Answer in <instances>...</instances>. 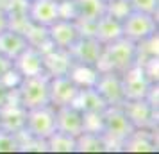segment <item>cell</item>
I'll return each mask as SVG.
<instances>
[{
  "label": "cell",
  "mask_w": 159,
  "mask_h": 154,
  "mask_svg": "<svg viewBox=\"0 0 159 154\" xmlns=\"http://www.w3.org/2000/svg\"><path fill=\"white\" fill-rule=\"evenodd\" d=\"M136 63H138V43L122 36L115 41H111V43L104 45L100 59L97 63V68L100 72L113 70V72L122 73Z\"/></svg>",
  "instance_id": "1"
},
{
  "label": "cell",
  "mask_w": 159,
  "mask_h": 154,
  "mask_svg": "<svg viewBox=\"0 0 159 154\" xmlns=\"http://www.w3.org/2000/svg\"><path fill=\"white\" fill-rule=\"evenodd\" d=\"M134 125L122 110V106H107L104 111V129L102 136L106 142V151H122L125 140L134 133Z\"/></svg>",
  "instance_id": "2"
},
{
  "label": "cell",
  "mask_w": 159,
  "mask_h": 154,
  "mask_svg": "<svg viewBox=\"0 0 159 154\" xmlns=\"http://www.w3.org/2000/svg\"><path fill=\"white\" fill-rule=\"evenodd\" d=\"M50 77L47 73L39 75H27L22 77V81L16 88V99L25 110L39 108L50 104V90H48Z\"/></svg>",
  "instance_id": "3"
},
{
  "label": "cell",
  "mask_w": 159,
  "mask_h": 154,
  "mask_svg": "<svg viewBox=\"0 0 159 154\" xmlns=\"http://www.w3.org/2000/svg\"><path fill=\"white\" fill-rule=\"evenodd\" d=\"M157 30L159 23L156 15L130 11L122 20V36L134 43H141L145 40L152 38L154 34H157Z\"/></svg>",
  "instance_id": "4"
},
{
  "label": "cell",
  "mask_w": 159,
  "mask_h": 154,
  "mask_svg": "<svg viewBox=\"0 0 159 154\" xmlns=\"http://www.w3.org/2000/svg\"><path fill=\"white\" fill-rule=\"evenodd\" d=\"M122 75V88H123V97L125 100H136V99H145L150 86L154 81L150 75L147 73L145 66L141 63H136L130 68H127L125 72L120 73Z\"/></svg>",
  "instance_id": "5"
},
{
  "label": "cell",
  "mask_w": 159,
  "mask_h": 154,
  "mask_svg": "<svg viewBox=\"0 0 159 154\" xmlns=\"http://www.w3.org/2000/svg\"><path fill=\"white\" fill-rule=\"evenodd\" d=\"M30 136L47 140L52 133L56 131V108L47 104L39 108L27 110L25 115V129Z\"/></svg>",
  "instance_id": "6"
},
{
  "label": "cell",
  "mask_w": 159,
  "mask_h": 154,
  "mask_svg": "<svg viewBox=\"0 0 159 154\" xmlns=\"http://www.w3.org/2000/svg\"><path fill=\"white\" fill-rule=\"evenodd\" d=\"M122 110L129 117L132 125L136 129H152L157 131V108L152 106L147 99H136V100H123Z\"/></svg>",
  "instance_id": "7"
},
{
  "label": "cell",
  "mask_w": 159,
  "mask_h": 154,
  "mask_svg": "<svg viewBox=\"0 0 159 154\" xmlns=\"http://www.w3.org/2000/svg\"><path fill=\"white\" fill-rule=\"evenodd\" d=\"M95 90L102 95L107 106H122L125 100L122 88V75L113 70H98V77L95 82Z\"/></svg>",
  "instance_id": "8"
},
{
  "label": "cell",
  "mask_w": 159,
  "mask_h": 154,
  "mask_svg": "<svg viewBox=\"0 0 159 154\" xmlns=\"http://www.w3.org/2000/svg\"><path fill=\"white\" fill-rule=\"evenodd\" d=\"M104 45L95 36H80L75 43L68 49V54L75 65H89L97 66L100 59Z\"/></svg>",
  "instance_id": "9"
},
{
  "label": "cell",
  "mask_w": 159,
  "mask_h": 154,
  "mask_svg": "<svg viewBox=\"0 0 159 154\" xmlns=\"http://www.w3.org/2000/svg\"><path fill=\"white\" fill-rule=\"evenodd\" d=\"M47 29H48V38H50L52 47L65 49V50H68V49L82 36L75 20L59 18V20H56L52 25H48Z\"/></svg>",
  "instance_id": "10"
},
{
  "label": "cell",
  "mask_w": 159,
  "mask_h": 154,
  "mask_svg": "<svg viewBox=\"0 0 159 154\" xmlns=\"http://www.w3.org/2000/svg\"><path fill=\"white\" fill-rule=\"evenodd\" d=\"M48 90H50V106H54V108L73 104L75 97L79 93V86L70 79V75L50 77Z\"/></svg>",
  "instance_id": "11"
},
{
  "label": "cell",
  "mask_w": 159,
  "mask_h": 154,
  "mask_svg": "<svg viewBox=\"0 0 159 154\" xmlns=\"http://www.w3.org/2000/svg\"><path fill=\"white\" fill-rule=\"evenodd\" d=\"M25 115H27V110L18 102L16 90H15V93L9 99V102L0 108V129L15 133V134L23 131L25 129Z\"/></svg>",
  "instance_id": "12"
},
{
  "label": "cell",
  "mask_w": 159,
  "mask_h": 154,
  "mask_svg": "<svg viewBox=\"0 0 159 154\" xmlns=\"http://www.w3.org/2000/svg\"><path fill=\"white\" fill-rule=\"evenodd\" d=\"M27 18L36 25L48 27L59 20V2L57 0H30L27 7Z\"/></svg>",
  "instance_id": "13"
},
{
  "label": "cell",
  "mask_w": 159,
  "mask_h": 154,
  "mask_svg": "<svg viewBox=\"0 0 159 154\" xmlns=\"http://www.w3.org/2000/svg\"><path fill=\"white\" fill-rule=\"evenodd\" d=\"M13 66L22 73V77L45 73L43 52L39 50V49H36V47H32V45H27V47L13 59Z\"/></svg>",
  "instance_id": "14"
},
{
  "label": "cell",
  "mask_w": 159,
  "mask_h": 154,
  "mask_svg": "<svg viewBox=\"0 0 159 154\" xmlns=\"http://www.w3.org/2000/svg\"><path fill=\"white\" fill-rule=\"evenodd\" d=\"M56 131H63L72 134V136H79L84 131L82 111L79 108H75L73 104L56 108Z\"/></svg>",
  "instance_id": "15"
},
{
  "label": "cell",
  "mask_w": 159,
  "mask_h": 154,
  "mask_svg": "<svg viewBox=\"0 0 159 154\" xmlns=\"http://www.w3.org/2000/svg\"><path fill=\"white\" fill-rule=\"evenodd\" d=\"M72 65H73V61L70 58L68 50H65V49L50 47V49H47L43 52V66H45V73L48 77L68 75Z\"/></svg>",
  "instance_id": "16"
},
{
  "label": "cell",
  "mask_w": 159,
  "mask_h": 154,
  "mask_svg": "<svg viewBox=\"0 0 159 154\" xmlns=\"http://www.w3.org/2000/svg\"><path fill=\"white\" fill-rule=\"evenodd\" d=\"M156 133L152 129H134V133L125 140L122 151L129 152H154L157 151V142H156Z\"/></svg>",
  "instance_id": "17"
},
{
  "label": "cell",
  "mask_w": 159,
  "mask_h": 154,
  "mask_svg": "<svg viewBox=\"0 0 159 154\" xmlns=\"http://www.w3.org/2000/svg\"><path fill=\"white\" fill-rule=\"evenodd\" d=\"M93 36L97 38L102 45L111 43V41H115L118 38H122V22L104 13V15L95 22Z\"/></svg>",
  "instance_id": "18"
},
{
  "label": "cell",
  "mask_w": 159,
  "mask_h": 154,
  "mask_svg": "<svg viewBox=\"0 0 159 154\" xmlns=\"http://www.w3.org/2000/svg\"><path fill=\"white\" fill-rule=\"evenodd\" d=\"M27 40L22 32L13 29H6L0 32V54L9 58L11 61L27 47Z\"/></svg>",
  "instance_id": "19"
},
{
  "label": "cell",
  "mask_w": 159,
  "mask_h": 154,
  "mask_svg": "<svg viewBox=\"0 0 159 154\" xmlns=\"http://www.w3.org/2000/svg\"><path fill=\"white\" fill-rule=\"evenodd\" d=\"M75 7V20L80 22H97L106 13L104 0H72Z\"/></svg>",
  "instance_id": "20"
},
{
  "label": "cell",
  "mask_w": 159,
  "mask_h": 154,
  "mask_svg": "<svg viewBox=\"0 0 159 154\" xmlns=\"http://www.w3.org/2000/svg\"><path fill=\"white\" fill-rule=\"evenodd\" d=\"M75 108L80 111H106L107 104L102 99V95L95 90V86H88V88H79V93L75 97Z\"/></svg>",
  "instance_id": "21"
},
{
  "label": "cell",
  "mask_w": 159,
  "mask_h": 154,
  "mask_svg": "<svg viewBox=\"0 0 159 154\" xmlns=\"http://www.w3.org/2000/svg\"><path fill=\"white\" fill-rule=\"evenodd\" d=\"M106 142L102 133H88L82 131L75 136V152H104Z\"/></svg>",
  "instance_id": "22"
},
{
  "label": "cell",
  "mask_w": 159,
  "mask_h": 154,
  "mask_svg": "<svg viewBox=\"0 0 159 154\" xmlns=\"http://www.w3.org/2000/svg\"><path fill=\"white\" fill-rule=\"evenodd\" d=\"M68 75L79 88H88V86H95L97 77H98V68L89 65H75L73 63Z\"/></svg>",
  "instance_id": "23"
},
{
  "label": "cell",
  "mask_w": 159,
  "mask_h": 154,
  "mask_svg": "<svg viewBox=\"0 0 159 154\" xmlns=\"http://www.w3.org/2000/svg\"><path fill=\"white\" fill-rule=\"evenodd\" d=\"M48 152H75V136L63 131H54L45 140Z\"/></svg>",
  "instance_id": "24"
},
{
  "label": "cell",
  "mask_w": 159,
  "mask_h": 154,
  "mask_svg": "<svg viewBox=\"0 0 159 154\" xmlns=\"http://www.w3.org/2000/svg\"><path fill=\"white\" fill-rule=\"evenodd\" d=\"M82 127L88 133H102L104 111H82Z\"/></svg>",
  "instance_id": "25"
},
{
  "label": "cell",
  "mask_w": 159,
  "mask_h": 154,
  "mask_svg": "<svg viewBox=\"0 0 159 154\" xmlns=\"http://www.w3.org/2000/svg\"><path fill=\"white\" fill-rule=\"evenodd\" d=\"M130 11L132 9H130L127 0H111V2H106V15L113 16L116 20H120V22L129 15Z\"/></svg>",
  "instance_id": "26"
},
{
  "label": "cell",
  "mask_w": 159,
  "mask_h": 154,
  "mask_svg": "<svg viewBox=\"0 0 159 154\" xmlns=\"http://www.w3.org/2000/svg\"><path fill=\"white\" fill-rule=\"evenodd\" d=\"M132 11H139V13H148V15L157 16L159 11V0H127Z\"/></svg>",
  "instance_id": "27"
},
{
  "label": "cell",
  "mask_w": 159,
  "mask_h": 154,
  "mask_svg": "<svg viewBox=\"0 0 159 154\" xmlns=\"http://www.w3.org/2000/svg\"><path fill=\"white\" fill-rule=\"evenodd\" d=\"M0 152H18V138L15 133L0 129Z\"/></svg>",
  "instance_id": "28"
},
{
  "label": "cell",
  "mask_w": 159,
  "mask_h": 154,
  "mask_svg": "<svg viewBox=\"0 0 159 154\" xmlns=\"http://www.w3.org/2000/svg\"><path fill=\"white\" fill-rule=\"evenodd\" d=\"M0 81L4 82L9 90H16L18 88V84H20V81H22V73L13 66V68H9L7 72L0 77Z\"/></svg>",
  "instance_id": "29"
},
{
  "label": "cell",
  "mask_w": 159,
  "mask_h": 154,
  "mask_svg": "<svg viewBox=\"0 0 159 154\" xmlns=\"http://www.w3.org/2000/svg\"><path fill=\"white\" fill-rule=\"evenodd\" d=\"M13 93H15V90H9L4 82L0 81V108L9 102V99L13 97Z\"/></svg>",
  "instance_id": "30"
},
{
  "label": "cell",
  "mask_w": 159,
  "mask_h": 154,
  "mask_svg": "<svg viewBox=\"0 0 159 154\" xmlns=\"http://www.w3.org/2000/svg\"><path fill=\"white\" fill-rule=\"evenodd\" d=\"M9 68H13V61H11L9 58H6V56H2V54H0V77L7 72Z\"/></svg>",
  "instance_id": "31"
},
{
  "label": "cell",
  "mask_w": 159,
  "mask_h": 154,
  "mask_svg": "<svg viewBox=\"0 0 159 154\" xmlns=\"http://www.w3.org/2000/svg\"><path fill=\"white\" fill-rule=\"evenodd\" d=\"M6 29H9V18H7V13L0 7V32Z\"/></svg>",
  "instance_id": "32"
},
{
  "label": "cell",
  "mask_w": 159,
  "mask_h": 154,
  "mask_svg": "<svg viewBox=\"0 0 159 154\" xmlns=\"http://www.w3.org/2000/svg\"><path fill=\"white\" fill-rule=\"evenodd\" d=\"M104 2H111V0H104Z\"/></svg>",
  "instance_id": "33"
},
{
  "label": "cell",
  "mask_w": 159,
  "mask_h": 154,
  "mask_svg": "<svg viewBox=\"0 0 159 154\" xmlns=\"http://www.w3.org/2000/svg\"><path fill=\"white\" fill-rule=\"evenodd\" d=\"M57 2H65V0H57Z\"/></svg>",
  "instance_id": "34"
},
{
  "label": "cell",
  "mask_w": 159,
  "mask_h": 154,
  "mask_svg": "<svg viewBox=\"0 0 159 154\" xmlns=\"http://www.w3.org/2000/svg\"><path fill=\"white\" fill-rule=\"evenodd\" d=\"M27 2H30V0H27Z\"/></svg>",
  "instance_id": "35"
}]
</instances>
